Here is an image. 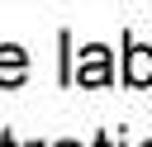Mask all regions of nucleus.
Segmentation results:
<instances>
[{"instance_id": "nucleus-7", "label": "nucleus", "mask_w": 152, "mask_h": 147, "mask_svg": "<svg viewBox=\"0 0 152 147\" xmlns=\"http://www.w3.org/2000/svg\"><path fill=\"white\" fill-rule=\"evenodd\" d=\"M142 147H152V142H142Z\"/></svg>"}, {"instance_id": "nucleus-3", "label": "nucleus", "mask_w": 152, "mask_h": 147, "mask_svg": "<svg viewBox=\"0 0 152 147\" xmlns=\"http://www.w3.org/2000/svg\"><path fill=\"white\" fill-rule=\"evenodd\" d=\"M24 76H28V52L19 43H5L0 47V85L14 90V85H24Z\"/></svg>"}, {"instance_id": "nucleus-6", "label": "nucleus", "mask_w": 152, "mask_h": 147, "mask_svg": "<svg viewBox=\"0 0 152 147\" xmlns=\"http://www.w3.org/2000/svg\"><path fill=\"white\" fill-rule=\"evenodd\" d=\"M57 147H81V142H57Z\"/></svg>"}, {"instance_id": "nucleus-2", "label": "nucleus", "mask_w": 152, "mask_h": 147, "mask_svg": "<svg viewBox=\"0 0 152 147\" xmlns=\"http://www.w3.org/2000/svg\"><path fill=\"white\" fill-rule=\"evenodd\" d=\"M124 81H128V85H152V47H147V43H133V38H128Z\"/></svg>"}, {"instance_id": "nucleus-1", "label": "nucleus", "mask_w": 152, "mask_h": 147, "mask_svg": "<svg viewBox=\"0 0 152 147\" xmlns=\"http://www.w3.org/2000/svg\"><path fill=\"white\" fill-rule=\"evenodd\" d=\"M71 81H76V85H86V90H95V85H109V81H114L109 47H104V43H86V47H81V62L71 66Z\"/></svg>"}, {"instance_id": "nucleus-5", "label": "nucleus", "mask_w": 152, "mask_h": 147, "mask_svg": "<svg viewBox=\"0 0 152 147\" xmlns=\"http://www.w3.org/2000/svg\"><path fill=\"white\" fill-rule=\"evenodd\" d=\"M0 147H19V142H14L10 133H5V138H0ZM24 147H38V142H24Z\"/></svg>"}, {"instance_id": "nucleus-4", "label": "nucleus", "mask_w": 152, "mask_h": 147, "mask_svg": "<svg viewBox=\"0 0 152 147\" xmlns=\"http://www.w3.org/2000/svg\"><path fill=\"white\" fill-rule=\"evenodd\" d=\"M95 147H124V142H119L114 133H100V138H95Z\"/></svg>"}]
</instances>
